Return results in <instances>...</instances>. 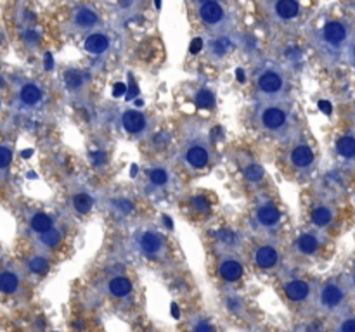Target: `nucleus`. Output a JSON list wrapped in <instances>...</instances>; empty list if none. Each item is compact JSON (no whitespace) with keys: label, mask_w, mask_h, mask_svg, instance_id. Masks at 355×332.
<instances>
[{"label":"nucleus","mask_w":355,"mask_h":332,"mask_svg":"<svg viewBox=\"0 0 355 332\" xmlns=\"http://www.w3.org/2000/svg\"><path fill=\"white\" fill-rule=\"evenodd\" d=\"M274 9H276L277 18H281V19H293L300 12V5L297 0H277Z\"/></svg>","instance_id":"17"},{"label":"nucleus","mask_w":355,"mask_h":332,"mask_svg":"<svg viewBox=\"0 0 355 332\" xmlns=\"http://www.w3.org/2000/svg\"><path fill=\"white\" fill-rule=\"evenodd\" d=\"M219 274L224 280L236 282L243 277V265L236 258H225L219 265Z\"/></svg>","instance_id":"14"},{"label":"nucleus","mask_w":355,"mask_h":332,"mask_svg":"<svg viewBox=\"0 0 355 332\" xmlns=\"http://www.w3.org/2000/svg\"><path fill=\"white\" fill-rule=\"evenodd\" d=\"M277 261H279V253H277L276 247L270 246V244L260 246L257 249V253H255V265H257L258 268L267 270V268L276 267Z\"/></svg>","instance_id":"13"},{"label":"nucleus","mask_w":355,"mask_h":332,"mask_svg":"<svg viewBox=\"0 0 355 332\" xmlns=\"http://www.w3.org/2000/svg\"><path fill=\"white\" fill-rule=\"evenodd\" d=\"M52 66H54V59H52V54H45V70L51 71Z\"/></svg>","instance_id":"38"},{"label":"nucleus","mask_w":355,"mask_h":332,"mask_svg":"<svg viewBox=\"0 0 355 332\" xmlns=\"http://www.w3.org/2000/svg\"><path fill=\"white\" fill-rule=\"evenodd\" d=\"M243 173H244V178L250 184H258V182L263 178V168H262L258 163H248V165L243 168Z\"/></svg>","instance_id":"26"},{"label":"nucleus","mask_w":355,"mask_h":332,"mask_svg":"<svg viewBox=\"0 0 355 332\" xmlns=\"http://www.w3.org/2000/svg\"><path fill=\"white\" fill-rule=\"evenodd\" d=\"M137 93H139V89H137V85L132 81V87H130V92L127 93V99L130 101V99H133V97H135Z\"/></svg>","instance_id":"39"},{"label":"nucleus","mask_w":355,"mask_h":332,"mask_svg":"<svg viewBox=\"0 0 355 332\" xmlns=\"http://www.w3.org/2000/svg\"><path fill=\"white\" fill-rule=\"evenodd\" d=\"M59 240H61V234H59L57 230H54V228L43 232L42 236H40V242H42L45 247H49V249H52V247L57 246Z\"/></svg>","instance_id":"29"},{"label":"nucleus","mask_w":355,"mask_h":332,"mask_svg":"<svg viewBox=\"0 0 355 332\" xmlns=\"http://www.w3.org/2000/svg\"><path fill=\"white\" fill-rule=\"evenodd\" d=\"M64 83H66V87H68V89H71V90L80 89V87L83 85L82 74L76 73V71H73V70L68 71V73L64 74Z\"/></svg>","instance_id":"30"},{"label":"nucleus","mask_w":355,"mask_h":332,"mask_svg":"<svg viewBox=\"0 0 355 332\" xmlns=\"http://www.w3.org/2000/svg\"><path fill=\"white\" fill-rule=\"evenodd\" d=\"M28 267H30V270L33 272V274H38V275H43L47 274L49 270V259L45 258V256H33L30 261H28Z\"/></svg>","instance_id":"27"},{"label":"nucleus","mask_w":355,"mask_h":332,"mask_svg":"<svg viewBox=\"0 0 355 332\" xmlns=\"http://www.w3.org/2000/svg\"><path fill=\"white\" fill-rule=\"evenodd\" d=\"M172 317H173V318H179V317H180L179 306H177L175 303H172Z\"/></svg>","instance_id":"41"},{"label":"nucleus","mask_w":355,"mask_h":332,"mask_svg":"<svg viewBox=\"0 0 355 332\" xmlns=\"http://www.w3.org/2000/svg\"><path fill=\"white\" fill-rule=\"evenodd\" d=\"M355 284L352 278L335 277L329 278L319 291V306L326 313H343L350 305Z\"/></svg>","instance_id":"2"},{"label":"nucleus","mask_w":355,"mask_h":332,"mask_svg":"<svg viewBox=\"0 0 355 332\" xmlns=\"http://www.w3.org/2000/svg\"><path fill=\"white\" fill-rule=\"evenodd\" d=\"M348 30L343 23L339 21H331L322 28V40L326 42V45H329L331 49H339L347 42Z\"/></svg>","instance_id":"7"},{"label":"nucleus","mask_w":355,"mask_h":332,"mask_svg":"<svg viewBox=\"0 0 355 332\" xmlns=\"http://www.w3.org/2000/svg\"><path fill=\"white\" fill-rule=\"evenodd\" d=\"M352 59H354V64H355V45H354V49H352Z\"/></svg>","instance_id":"45"},{"label":"nucleus","mask_w":355,"mask_h":332,"mask_svg":"<svg viewBox=\"0 0 355 332\" xmlns=\"http://www.w3.org/2000/svg\"><path fill=\"white\" fill-rule=\"evenodd\" d=\"M127 93V85L125 83H121V81H118V83H114V87H113V97H121V95H125Z\"/></svg>","instance_id":"34"},{"label":"nucleus","mask_w":355,"mask_h":332,"mask_svg":"<svg viewBox=\"0 0 355 332\" xmlns=\"http://www.w3.org/2000/svg\"><path fill=\"white\" fill-rule=\"evenodd\" d=\"M121 123H123V128H125L129 133H132V135H139V133H142V131L146 130V127H148L146 116L142 114L141 111H137V109H129V111L123 112V116H121Z\"/></svg>","instance_id":"9"},{"label":"nucleus","mask_w":355,"mask_h":332,"mask_svg":"<svg viewBox=\"0 0 355 332\" xmlns=\"http://www.w3.org/2000/svg\"><path fill=\"white\" fill-rule=\"evenodd\" d=\"M310 293H312V287H310V284L305 280H301V278H295V280L288 282L284 286V294L286 297H288L289 301L293 303H301L305 301L308 296H310Z\"/></svg>","instance_id":"10"},{"label":"nucleus","mask_w":355,"mask_h":332,"mask_svg":"<svg viewBox=\"0 0 355 332\" xmlns=\"http://www.w3.org/2000/svg\"><path fill=\"white\" fill-rule=\"evenodd\" d=\"M11 161H12V147L0 146V171L2 173L9 168Z\"/></svg>","instance_id":"31"},{"label":"nucleus","mask_w":355,"mask_h":332,"mask_svg":"<svg viewBox=\"0 0 355 332\" xmlns=\"http://www.w3.org/2000/svg\"><path fill=\"white\" fill-rule=\"evenodd\" d=\"M137 171H139V168H137V165H132V170H130V175H137Z\"/></svg>","instance_id":"43"},{"label":"nucleus","mask_w":355,"mask_h":332,"mask_svg":"<svg viewBox=\"0 0 355 332\" xmlns=\"http://www.w3.org/2000/svg\"><path fill=\"white\" fill-rule=\"evenodd\" d=\"M236 78H238V81H244L246 80V74H244V71H243L241 68H238V70H236Z\"/></svg>","instance_id":"40"},{"label":"nucleus","mask_w":355,"mask_h":332,"mask_svg":"<svg viewBox=\"0 0 355 332\" xmlns=\"http://www.w3.org/2000/svg\"><path fill=\"white\" fill-rule=\"evenodd\" d=\"M336 152L343 159H355V133H347L336 142Z\"/></svg>","instance_id":"18"},{"label":"nucleus","mask_w":355,"mask_h":332,"mask_svg":"<svg viewBox=\"0 0 355 332\" xmlns=\"http://www.w3.org/2000/svg\"><path fill=\"white\" fill-rule=\"evenodd\" d=\"M97 19L99 18H97V14H95V11H92V9H89V7H82L75 12V24L78 28H82V30L95 26V24H97Z\"/></svg>","instance_id":"20"},{"label":"nucleus","mask_w":355,"mask_h":332,"mask_svg":"<svg viewBox=\"0 0 355 332\" xmlns=\"http://www.w3.org/2000/svg\"><path fill=\"white\" fill-rule=\"evenodd\" d=\"M253 123L277 140L291 142L300 135V125L293 109L282 102H260L253 112Z\"/></svg>","instance_id":"1"},{"label":"nucleus","mask_w":355,"mask_h":332,"mask_svg":"<svg viewBox=\"0 0 355 332\" xmlns=\"http://www.w3.org/2000/svg\"><path fill=\"white\" fill-rule=\"evenodd\" d=\"M30 156H32V151H24L23 152V158H30Z\"/></svg>","instance_id":"44"},{"label":"nucleus","mask_w":355,"mask_h":332,"mask_svg":"<svg viewBox=\"0 0 355 332\" xmlns=\"http://www.w3.org/2000/svg\"><path fill=\"white\" fill-rule=\"evenodd\" d=\"M194 102L198 104V108L210 109L215 106V97L210 90H199V92L194 95Z\"/></svg>","instance_id":"28"},{"label":"nucleus","mask_w":355,"mask_h":332,"mask_svg":"<svg viewBox=\"0 0 355 332\" xmlns=\"http://www.w3.org/2000/svg\"><path fill=\"white\" fill-rule=\"evenodd\" d=\"M288 81L281 71L269 68L257 78V95L260 102H282L288 93Z\"/></svg>","instance_id":"4"},{"label":"nucleus","mask_w":355,"mask_h":332,"mask_svg":"<svg viewBox=\"0 0 355 332\" xmlns=\"http://www.w3.org/2000/svg\"><path fill=\"white\" fill-rule=\"evenodd\" d=\"M30 225H32V228L37 232V234H43V232L51 230V228L54 227V221H52V218L49 217V215H45V213H35L32 217V220H30Z\"/></svg>","instance_id":"24"},{"label":"nucleus","mask_w":355,"mask_h":332,"mask_svg":"<svg viewBox=\"0 0 355 332\" xmlns=\"http://www.w3.org/2000/svg\"><path fill=\"white\" fill-rule=\"evenodd\" d=\"M192 332H217V331H215V329L211 327L210 324H206V322H199V324L194 325Z\"/></svg>","instance_id":"35"},{"label":"nucleus","mask_w":355,"mask_h":332,"mask_svg":"<svg viewBox=\"0 0 355 332\" xmlns=\"http://www.w3.org/2000/svg\"><path fill=\"white\" fill-rule=\"evenodd\" d=\"M18 287H19V277H18L14 272H11V270L0 272V291H2V293L12 294V293H16Z\"/></svg>","instance_id":"22"},{"label":"nucleus","mask_w":355,"mask_h":332,"mask_svg":"<svg viewBox=\"0 0 355 332\" xmlns=\"http://www.w3.org/2000/svg\"><path fill=\"white\" fill-rule=\"evenodd\" d=\"M102 159H104V154H102V151L95 152V154H94V161L97 163V165H99V163H102Z\"/></svg>","instance_id":"42"},{"label":"nucleus","mask_w":355,"mask_h":332,"mask_svg":"<svg viewBox=\"0 0 355 332\" xmlns=\"http://www.w3.org/2000/svg\"><path fill=\"white\" fill-rule=\"evenodd\" d=\"M182 159L186 165L194 170H203L213 161V147H211L210 137L203 131L194 130L186 135L182 146Z\"/></svg>","instance_id":"3"},{"label":"nucleus","mask_w":355,"mask_h":332,"mask_svg":"<svg viewBox=\"0 0 355 332\" xmlns=\"http://www.w3.org/2000/svg\"><path fill=\"white\" fill-rule=\"evenodd\" d=\"M73 206L78 213L85 215V213H89L90 209L94 208V199H92L90 194L78 192V194H75V197H73Z\"/></svg>","instance_id":"25"},{"label":"nucleus","mask_w":355,"mask_h":332,"mask_svg":"<svg viewBox=\"0 0 355 332\" xmlns=\"http://www.w3.org/2000/svg\"><path fill=\"white\" fill-rule=\"evenodd\" d=\"M110 293L116 297L129 296V294L132 293V282H130L127 277L118 275V277H114L110 280Z\"/></svg>","instance_id":"21"},{"label":"nucleus","mask_w":355,"mask_h":332,"mask_svg":"<svg viewBox=\"0 0 355 332\" xmlns=\"http://www.w3.org/2000/svg\"><path fill=\"white\" fill-rule=\"evenodd\" d=\"M18 99H19V104L23 108H37L43 101V90L35 83H26L21 87Z\"/></svg>","instance_id":"11"},{"label":"nucleus","mask_w":355,"mask_h":332,"mask_svg":"<svg viewBox=\"0 0 355 332\" xmlns=\"http://www.w3.org/2000/svg\"><path fill=\"white\" fill-rule=\"evenodd\" d=\"M154 4H156V7L160 9L161 7V0H154Z\"/></svg>","instance_id":"46"},{"label":"nucleus","mask_w":355,"mask_h":332,"mask_svg":"<svg viewBox=\"0 0 355 332\" xmlns=\"http://www.w3.org/2000/svg\"><path fill=\"white\" fill-rule=\"evenodd\" d=\"M201 2H203V4H206V2H215V0H201Z\"/></svg>","instance_id":"47"},{"label":"nucleus","mask_w":355,"mask_h":332,"mask_svg":"<svg viewBox=\"0 0 355 332\" xmlns=\"http://www.w3.org/2000/svg\"><path fill=\"white\" fill-rule=\"evenodd\" d=\"M255 223L262 228V230H277L281 225V213L274 203L267 201L262 203L255 211Z\"/></svg>","instance_id":"5"},{"label":"nucleus","mask_w":355,"mask_h":332,"mask_svg":"<svg viewBox=\"0 0 355 332\" xmlns=\"http://www.w3.org/2000/svg\"><path fill=\"white\" fill-rule=\"evenodd\" d=\"M324 239L317 232H305L297 239V249L301 255H314L320 249Z\"/></svg>","instance_id":"12"},{"label":"nucleus","mask_w":355,"mask_h":332,"mask_svg":"<svg viewBox=\"0 0 355 332\" xmlns=\"http://www.w3.org/2000/svg\"><path fill=\"white\" fill-rule=\"evenodd\" d=\"M194 208L198 209V211H201V213L210 211V204H208V201L205 199V197H196V199H194Z\"/></svg>","instance_id":"33"},{"label":"nucleus","mask_w":355,"mask_h":332,"mask_svg":"<svg viewBox=\"0 0 355 332\" xmlns=\"http://www.w3.org/2000/svg\"><path fill=\"white\" fill-rule=\"evenodd\" d=\"M199 16L206 24H219L224 19V9L217 2H206L199 9Z\"/></svg>","instance_id":"16"},{"label":"nucleus","mask_w":355,"mask_h":332,"mask_svg":"<svg viewBox=\"0 0 355 332\" xmlns=\"http://www.w3.org/2000/svg\"><path fill=\"white\" fill-rule=\"evenodd\" d=\"M352 280H354V284H355V274H354V278H352Z\"/></svg>","instance_id":"48"},{"label":"nucleus","mask_w":355,"mask_h":332,"mask_svg":"<svg viewBox=\"0 0 355 332\" xmlns=\"http://www.w3.org/2000/svg\"><path fill=\"white\" fill-rule=\"evenodd\" d=\"M141 249L148 258H156L163 253L165 239L158 232H146L141 237Z\"/></svg>","instance_id":"8"},{"label":"nucleus","mask_w":355,"mask_h":332,"mask_svg":"<svg viewBox=\"0 0 355 332\" xmlns=\"http://www.w3.org/2000/svg\"><path fill=\"white\" fill-rule=\"evenodd\" d=\"M148 178L152 185L167 187L170 182V173L163 166H151V168H148Z\"/></svg>","instance_id":"23"},{"label":"nucleus","mask_w":355,"mask_h":332,"mask_svg":"<svg viewBox=\"0 0 355 332\" xmlns=\"http://www.w3.org/2000/svg\"><path fill=\"white\" fill-rule=\"evenodd\" d=\"M335 220V208L331 204H317L312 209V221L316 227L326 228Z\"/></svg>","instance_id":"15"},{"label":"nucleus","mask_w":355,"mask_h":332,"mask_svg":"<svg viewBox=\"0 0 355 332\" xmlns=\"http://www.w3.org/2000/svg\"><path fill=\"white\" fill-rule=\"evenodd\" d=\"M289 163L293 165V168L301 173H307L314 168V163H316V156H314L312 147L305 142H300L293 147L291 152H289Z\"/></svg>","instance_id":"6"},{"label":"nucleus","mask_w":355,"mask_h":332,"mask_svg":"<svg viewBox=\"0 0 355 332\" xmlns=\"http://www.w3.org/2000/svg\"><path fill=\"white\" fill-rule=\"evenodd\" d=\"M336 332H355V315H352V317H345L343 320L338 324Z\"/></svg>","instance_id":"32"},{"label":"nucleus","mask_w":355,"mask_h":332,"mask_svg":"<svg viewBox=\"0 0 355 332\" xmlns=\"http://www.w3.org/2000/svg\"><path fill=\"white\" fill-rule=\"evenodd\" d=\"M108 47H110V38L101 33H94L85 40V51L90 54H102L108 51Z\"/></svg>","instance_id":"19"},{"label":"nucleus","mask_w":355,"mask_h":332,"mask_svg":"<svg viewBox=\"0 0 355 332\" xmlns=\"http://www.w3.org/2000/svg\"><path fill=\"white\" fill-rule=\"evenodd\" d=\"M24 42H28V43H35V42H38V35H37L35 31L28 30L26 33H24Z\"/></svg>","instance_id":"37"},{"label":"nucleus","mask_w":355,"mask_h":332,"mask_svg":"<svg viewBox=\"0 0 355 332\" xmlns=\"http://www.w3.org/2000/svg\"><path fill=\"white\" fill-rule=\"evenodd\" d=\"M201 49H203V40H201V38L192 40V42H191V54H198Z\"/></svg>","instance_id":"36"}]
</instances>
